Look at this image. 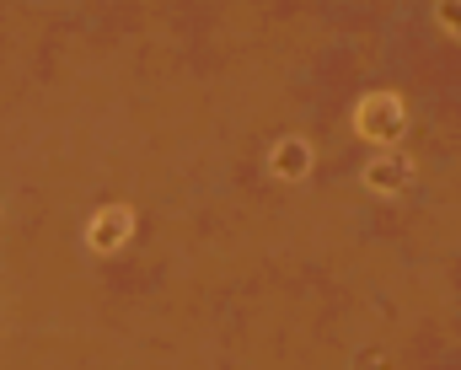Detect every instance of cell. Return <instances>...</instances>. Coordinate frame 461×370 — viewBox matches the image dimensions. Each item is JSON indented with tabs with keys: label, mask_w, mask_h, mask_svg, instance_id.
<instances>
[{
	"label": "cell",
	"mask_w": 461,
	"mask_h": 370,
	"mask_svg": "<svg viewBox=\"0 0 461 370\" xmlns=\"http://www.w3.org/2000/svg\"><path fill=\"white\" fill-rule=\"evenodd\" d=\"M359 123H365V134H375V140H392V134L402 129V108H397L392 97H370V103L359 108Z\"/></svg>",
	"instance_id": "obj_1"
},
{
	"label": "cell",
	"mask_w": 461,
	"mask_h": 370,
	"mask_svg": "<svg viewBox=\"0 0 461 370\" xmlns=\"http://www.w3.org/2000/svg\"><path fill=\"white\" fill-rule=\"evenodd\" d=\"M123 231H129V215H123V210H108V221L92 226V247H118Z\"/></svg>",
	"instance_id": "obj_2"
},
{
	"label": "cell",
	"mask_w": 461,
	"mask_h": 370,
	"mask_svg": "<svg viewBox=\"0 0 461 370\" xmlns=\"http://www.w3.org/2000/svg\"><path fill=\"white\" fill-rule=\"evenodd\" d=\"M402 177H408V167H397V161L370 167V183H375V188H392V183H402Z\"/></svg>",
	"instance_id": "obj_3"
}]
</instances>
